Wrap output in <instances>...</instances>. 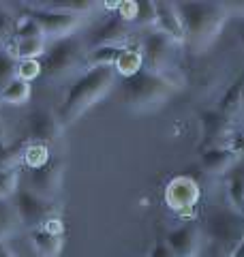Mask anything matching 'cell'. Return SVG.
Here are the masks:
<instances>
[{
    "instance_id": "6da1fadb",
    "label": "cell",
    "mask_w": 244,
    "mask_h": 257,
    "mask_svg": "<svg viewBox=\"0 0 244 257\" xmlns=\"http://www.w3.org/2000/svg\"><path fill=\"white\" fill-rule=\"evenodd\" d=\"M118 73L113 67H90L73 82L67 92H64L56 118L62 128L71 126L75 120H79L92 105H96L101 99L107 96V92L116 86Z\"/></svg>"
},
{
    "instance_id": "7a4b0ae2",
    "label": "cell",
    "mask_w": 244,
    "mask_h": 257,
    "mask_svg": "<svg viewBox=\"0 0 244 257\" xmlns=\"http://www.w3.org/2000/svg\"><path fill=\"white\" fill-rule=\"evenodd\" d=\"M176 9L184 28V45L193 54L206 52L229 20L227 7L223 3H212V0L176 3Z\"/></svg>"
},
{
    "instance_id": "3957f363",
    "label": "cell",
    "mask_w": 244,
    "mask_h": 257,
    "mask_svg": "<svg viewBox=\"0 0 244 257\" xmlns=\"http://www.w3.org/2000/svg\"><path fill=\"white\" fill-rule=\"evenodd\" d=\"M172 75L174 73L163 75L148 69H140L131 77H120L118 90H120L122 105L135 111V114H146V111L159 109L180 88V84Z\"/></svg>"
},
{
    "instance_id": "277c9868",
    "label": "cell",
    "mask_w": 244,
    "mask_h": 257,
    "mask_svg": "<svg viewBox=\"0 0 244 257\" xmlns=\"http://www.w3.org/2000/svg\"><path fill=\"white\" fill-rule=\"evenodd\" d=\"M244 240V214L229 206L212 208L201 225V251L210 257H231Z\"/></svg>"
},
{
    "instance_id": "5b68a950",
    "label": "cell",
    "mask_w": 244,
    "mask_h": 257,
    "mask_svg": "<svg viewBox=\"0 0 244 257\" xmlns=\"http://www.w3.org/2000/svg\"><path fill=\"white\" fill-rule=\"evenodd\" d=\"M86 43L75 35L52 39V43H47L45 54L39 58L41 77L54 82V79L71 75L77 67L86 64Z\"/></svg>"
},
{
    "instance_id": "8992f818",
    "label": "cell",
    "mask_w": 244,
    "mask_h": 257,
    "mask_svg": "<svg viewBox=\"0 0 244 257\" xmlns=\"http://www.w3.org/2000/svg\"><path fill=\"white\" fill-rule=\"evenodd\" d=\"M11 199H13L15 210H18L22 227L37 229V227H45L54 219H58V206H56V202L39 197L37 193H32L26 187H20Z\"/></svg>"
},
{
    "instance_id": "52a82bcc",
    "label": "cell",
    "mask_w": 244,
    "mask_h": 257,
    "mask_svg": "<svg viewBox=\"0 0 244 257\" xmlns=\"http://www.w3.org/2000/svg\"><path fill=\"white\" fill-rule=\"evenodd\" d=\"M176 50L178 45L169 37H165L157 28L146 30L142 41H140V52L144 60V69L154 71V73L169 75L174 69L176 60Z\"/></svg>"
},
{
    "instance_id": "ba28073f",
    "label": "cell",
    "mask_w": 244,
    "mask_h": 257,
    "mask_svg": "<svg viewBox=\"0 0 244 257\" xmlns=\"http://www.w3.org/2000/svg\"><path fill=\"white\" fill-rule=\"evenodd\" d=\"M62 176H64V161L60 157H50V161L39 167H26V189L37 193L39 197L56 199L62 187Z\"/></svg>"
},
{
    "instance_id": "9c48e42d",
    "label": "cell",
    "mask_w": 244,
    "mask_h": 257,
    "mask_svg": "<svg viewBox=\"0 0 244 257\" xmlns=\"http://www.w3.org/2000/svg\"><path fill=\"white\" fill-rule=\"evenodd\" d=\"M24 15L32 18L45 39H60V37H69L73 35L79 26H81V18L73 13H62V11H54V9H43V7H32L26 9Z\"/></svg>"
},
{
    "instance_id": "30bf717a",
    "label": "cell",
    "mask_w": 244,
    "mask_h": 257,
    "mask_svg": "<svg viewBox=\"0 0 244 257\" xmlns=\"http://www.w3.org/2000/svg\"><path fill=\"white\" fill-rule=\"evenodd\" d=\"M201 199V187L193 176H176L165 187V204L176 214L195 212Z\"/></svg>"
},
{
    "instance_id": "8fae6325",
    "label": "cell",
    "mask_w": 244,
    "mask_h": 257,
    "mask_svg": "<svg viewBox=\"0 0 244 257\" xmlns=\"http://www.w3.org/2000/svg\"><path fill=\"white\" fill-rule=\"evenodd\" d=\"M131 24L125 22L116 11H111L99 26L92 28V32L86 39L88 50H96V47L105 45H131Z\"/></svg>"
},
{
    "instance_id": "7c38bea8",
    "label": "cell",
    "mask_w": 244,
    "mask_h": 257,
    "mask_svg": "<svg viewBox=\"0 0 244 257\" xmlns=\"http://www.w3.org/2000/svg\"><path fill=\"white\" fill-rule=\"evenodd\" d=\"M167 246L174 257H199L201 255V227L197 223H182L180 227L167 231Z\"/></svg>"
},
{
    "instance_id": "4fadbf2b",
    "label": "cell",
    "mask_w": 244,
    "mask_h": 257,
    "mask_svg": "<svg viewBox=\"0 0 244 257\" xmlns=\"http://www.w3.org/2000/svg\"><path fill=\"white\" fill-rule=\"evenodd\" d=\"M26 124H28V142L43 144V146L54 142L62 131L58 118H56V111L45 109V107L32 111L26 120Z\"/></svg>"
},
{
    "instance_id": "5bb4252c",
    "label": "cell",
    "mask_w": 244,
    "mask_h": 257,
    "mask_svg": "<svg viewBox=\"0 0 244 257\" xmlns=\"http://www.w3.org/2000/svg\"><path fill=\"white\" fill-rule=\"evenodd\" d=\"M157 5V28L165 37H169L176 45H184V28L178 15L176 3H167V0H154Z\"/></svg>"
},
{
    "instance_id": "9a60e30c",
    "label": "cell",
    "mask_w": 244,
    "mask_h": 257,
    "mask_svg": "<svg viewBox=\"0 0 244 257\" xmlns=\"http://www.w3.org/2000/svg\"><path fill=\"white\" fill-rule=\"evenodd\" d=\"M238 163H240V159L229 144L212 146L201 152V170L208 174H227Z\"/></svg>"
},
{
    "instance_id": "2e32d148",
    "label": "cell",
    "mask_w": 244,
    "mask_h": 257,
    "mask_svg": "<svg viewBox=\"0 0 244 257\" xmlns=\"http://www.w3.org/2000/svg\"><path fill=\"white\" fill-rule=\"evenodd\" d=\"M201 120V138H203V146L212 148V146H221L218 142H223L225 133L229 131V120L221 116L216 109H203L199 114Z\"/></svg>"
},
{
    "instance_id": "e0dca14e",
    "label": "cell",
    "mask_w": 244,
    "mask_h": 257,
    "mask_svg": "<svg viewBox=\"0 0 244 257\" xmlns=\"http://www.w3.org/2000/svg\"><path fill=\"white\" fill-rule=\"evenodd\" d=\"M28 240H30L32 251H35L39 257H60L62 246H64L62 234H56V231L47 229V227L30 229Z\"/></svg>"
},
{
    "instance_id": "ac0fdd59",
    "label": "cell",
    "mask_w": 244,
    "mask_h": 257,
    "mask_svg": "<svg viewBox=\"0 0 244 257\" xmlns=\"http://www.w3.org/2000/svg\"><path fill=\"white\" fill-rule=\"evenodd\" d=\"M28 138H15L11 142H0V172L18 170L24 163V152L28 148Z\"/></svg>"
},
{
    "instance_id": "d6986e66",
    "label": "cell",
    "mask_w": 244,
    "mask_h": 257,
    "mask_svg": "<svg viewBox=\"0 0 244 257\" xmlns=\"http://www.w3.org/2000/svg\"><path fill=\"white\" fill-rule=\"evenodd\" d=\"M242 79L233 82L229 88H227L223 92V96L218 99V105H216V111L221 116H225L229 122H233L238 116H242Z\"/></svg>"
},
{
    "instance_id": "ffe728a7",
    "label": "cell",
    "mask_w": 244,
    "mask_h": 257,
    "mask_svg": "<svg viewBox=\"0 0 244 257\" xmlns=\"http://www.w3.org/2000/svg\"><path fill=\"white\" fill-rule=\"evenodd\" d=\"M227 202L238 214H244V165L233 167L227 178Z\"/></svg>"
},
{
    "instance_id": "44dd1931",
    "label": "cell",
    "mask_w": 244,
    "mask_h": 257,
    "mask_svg": "<svg viewBox=\"0 0 244 257\" xmlns=\"http://www.w3.org/2000/svg\"><path fill=\"white\" fill-rule=\"evenodd\" d=\"M47 50V39L39 37V39H24V41H13L9 52L15 56L18 60H39L41 56Z\"/></svg>"
},
{
    "instance_id": "7402d4cb",
    "label": "cell",
    "mask_w": 244,
    "mask_h": 257,
    "mask_svg": "<svg viewBox=\"0 0 244 257\" xmlns=\"http://www.w3.org/2000/svg\"><path fill=\"white\" fill-rule=\"evenodd\" d=\"M118 77H131L135 75L140 69H144V60H142V52H140V45H127L125 52L120 54V58L113 64Z\"/></svg>"
},
{
    "instance_id": "603a6c76",
    "label": "cell",
    "mask_w": 244,
    "mask_h": 257,
    "mask_svg": "<svg viewBox=\"0 0 244 257\" xmlns=\"http://www.w3.org/2000/svg\"><path fill=\"white\" fill-rule=\"evenodd\" d=\"M22 227L18 210L13 206V199H0V242H5L7 238L18 234Z\"/></svg>"
},
{
    "instance_id": "cb8c5ba5",
    "label": "cell",
    "mask_w": 244,
    "mask_h": 257,
    "mask_svg": "<svg viewBox=\"0 0 244 257\" xmlns=\"http://www.w3.org/2000/svg\"><path fill=\"white\" fill-rule=\"evenodd\" d=\"M127 45H105L96 47V50H88L86 54V67H113L120 54L125 52Z\"/></svg>"
},
{
    "instance_id": "d4e9b609",
    "label": "cell",
    "mask_w": 244,
    "mask_h": 257,
    "mask_svg": "<svg viewBox=\"0 0 244 257\" xmlns=\"http://www.w3.org/2000/svg\"><path fill=\"white\" fill-rule=\"evenodd\" d=\"M99 3L94 0H50V3H43V9H54V11H62V13H73V15H84L94 11Z\"/></svg>"
},
{
    "instance_id": "484cf974",
    "label": "cell",
    "mask_w": 244,
    "mask_h": 257,
    "mask_svg": "<svg viewBox=\"0 0 244 257\" xmlns=\"http://www.w3.org/2000/svg\"><path fill=\"white\" fill-rule=\"evenodd\" d=\"M30 84L24 82V79L15 77L13 82L0 92V101L7 103V105H24V103L30 101Z\"/></svg>"
},
{
    "instance_id": "4316f807",
    "label": "cell",
    "mask_w": 244,
    "mask_h": 257,
    "mask_svg": "<svg viewBox=\"0 0 244 257\" xmlns=\"http://www.w3.org/2000/svg\"><path fill=\"white\" fill-rule=\"evenodd\" d=\"M131 26H140L146 30H152L157 26V5H154V0H135V15Z\"/></svg>"
},
{
    "instance_id": "83f0119b",
    "label": "cell",
    "mask_w": 244,
    "mask_h": 257,
    "mask_svg": "<svg viewBox=\"0 0 244 257\" xmlns=\"http://www.w3.org/2000/svg\"><path fill=\"white\" fill-rule=\"evenodd\" d=\"M18 77V58L0 45V92Z\"/></svg>"
},
{
    "instance_id": "f1b7e54d",
    "label": "cell",
    "mask_w": 244,
    "mask_h": 257,
    "mask_svg": "<svg viewBox=\"0 0 244 257\" xmlns=\"http://www.w3.org/2000/svg\"><path fill=\"white\" fill-rule=\"evenodd\" d=\"M43 37L39 24L28 18V15H22V18L15 20V30H13V41H24V39H39Z\"/></svg>"
},
{
    "instance_id": "f546056e",
    "label": "cell",
    "mask_w": 244,
    "mask_h": 257,
    "mask_svg": "<svg viewBox=\"0 0 244 257\" xmlns=\"http://www.w3.org/2000/svg\"><path fill=\"white\" fill-rule=\"evenodd\" d=\"M50 150H47V146H43V144H28L26 152H24V165L26 167H39L50 161Z\"/></svg>"
},
{
    "instance_id": "4dcf8cb0",
    "label": "cell",
    "mask_w": 244,
    "mask_h": 257,
    "mask_svg": "<svg viewBox=\"0 0 244 257\" xmlns=\"http://www.w3.org/2000/svg\"><path fill=\"white\" fill-rule=\"evenodd\" d=\"M20 189V170L0 172V199H11Z\"/></svg>"
},
{
    "instance_id": "1f68e13d",
    "label": "cell",
    "mask_w": 244,
    "mask_h": 257,
    "mask_svg": "<svg viewBox=\"0 0 244 257\" xmlns=\"http://www.w3.org/2000/svg\"><path fill=\"white\" fill-rule=\"evenodd\" d=\"M13 30H15V18L0 7V45L9 50L13 43Z\"/></svg>"
},
{
    "instance_id": "d6a6232c",
    "label": "cell",
    "mask_w": 244,
    "mask_h": 257,
    "mask_svg": "<svg viewBox=\"0 0 244 257\" xmlns=\"http://www.w3.org/2000/svg\"><path fill=\"white\" fill-rule=\"evenodd\" d=\"M18 77L24 82H32V79L41 77V64L39 60H18Z\"/></svg>"
},
{
    "instance_id": "836d02e7",
    "label": "cell",
    "mask_w": 244,
    "mask_h": 257,
    "mask_svg": "<svg viewBox=\"0 0 244 257\" xmlns=\"http://www.w3.org/2000/svg\"><path fill=\"white\" fill-rule=\"evenodd\" d=\"M148 257H174V253H172V248L167 246L165 238H159L157 242H154V246L150 248V255Z\"/></svg>"
},
{
    "instance_id": "e575fe53",
    "label": "cell",
    "mask_w": 244,
    "mask_h": 257,
    "mask_svg": "<svg viewBox=\"0 0 244 257\" xmlns=\"http://www.w3.org/2000/svg\"><path fill=\"white\" fill-rule=\"evenodd\" d=\"M229 146L235 150V155H238V159L244 163V128H242V131H235L233 140L229 142Z\"/></svg>"
},
{
    "instance_id": "d590c367",
    "label": "cell",
    "mask_w": 244,
    "mask_h": 257,
    "mask_svg": "<svg viewBox=\"0 0 244 257\" xmlns=\"http://www.w3.org/2000/svg\"><path fill=\"white\" fill-rule=\"evenodd\" d=\"M231 26L235 30V35H238L240 43L244 45V15H233V18H231Z\"/></svg>"
},
{
    "instance_id": "8d00e7d4",
    "label": "cell",
    "mask_w": 244,
    "mask_h": 257,
    "mask_svg": "<svg viewBox=\"0 0 244 257\" xmlns=\"http://www.w3.org/2000/svg\"><path fill=\"white\" fill-rule=\"evenodd\" d=\"M0 257H15V255L11 253V248L7 246L5 242H0Z\"/></svg>"
},
{
    "instance_id": "74e56055",
    "label": "cell",
    "mask_w": 244,
    "mask_h": 257,
    "mask_svg": "<svg viewBox=\"0 0 244 257\" xmlns=\"http://www.w3.org/2000/svg\"><path fill=\"white\" fill-rule=\"evenodd\" d=\"M231 257H244V240H242V244L238 246V251H235Z\"/></svg>"
},
{
    "instance_id": "f35d334b",
    "label": "cell",
    "mask_w": 244,
    "mask_h": 257,
    "mask_svg": "<svg viewBox=\"0 0 244 257\" xmlns=\"http://www.w3.org/2000/svg\"><path fill=\"white\" fill-rule=\"evenodd\" d=\"M242 116H244V79H242Z\"/></svg>"
},
{
    "instance_id": "ab89813d",
    "label": "cell",
    "mask_w": 244,
    "mask_h": 257,
    "mask_svg": "<svg viewBox=\"0 0 244 257\" xmlns=\"http://www.w3.org/2000/svg\"><path fill=\"white\" fill-rule=\"evenodd\" d=\"M0 138H3V122H0Z\"/></svg>"
}]
</instances>
